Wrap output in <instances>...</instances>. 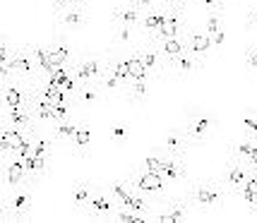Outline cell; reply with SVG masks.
Instances as JSON below:
<instances>
[{"label": "cell", "mask_w": 257, "mask_h": 223, "mask_svg": "<svg viewBox=\"0 0 257 223\" xmlns=\"http://www.w3.org/2000/svg\"><path fill=\"white\" fill-rule=\"evenodd\" d=\"M231 192L226 187L221 180H212V178H202V180H195L190 182V187L185 192V197L188 201L192 204V209L197 206V209H216V206H221L226 201Z\"/></svg>", "instance_id": "cell-1"}, {"label": "cell", "mask_w": 257, "mask_h": 223, "mask_svg": "<svg viewBox=\"0 0 257 223\" xmlns=\"http://www.w3.org/2000/svg\"><path fill=\"white\" fill-rule=\"evenodd\" d=\"M36 91V82H27L22 77H12L0 84V108H17V106H29L32 96Z\"/></svg>", "instance_id": "cell-2"}, {"label": "cell", "mask_w": 257, "mask_h": 223, "mask_svg": "<svg viewBox=\"0 0 257 223\" xmlns=\"http://www.w3.org/2000/svg\"><path fill=\"white\" fill-rule=\"evenodd\" d=\"M216 127V120L214 115H209L207 111H200V108H190L185 111V123H183V130L188 134L192 144H202L207 142V137L214 132Z\"/></svg>", "instance_id": "cell-3"}, {"label": "cell", "mask_w": 257, "mask_h": 223, "mask_svg": "<svg viewBox=\"0 0 257 223\" xmlns=\"http://www.w3.org/2000/svg\"><path fill=\"white\" fill-rule=\"evenodd\" d=\"M0 201L5 204L10 221H24V218H29V211H32V204H34L32 185L27 182V185H20V187H12Z\"/></svg>", "instance_id": "cell-4"}, {"label": "cell", "mask_w": 257, "mask_h": 223, "mask_svg": "<svg viewBox=\"0 0 257 223\" xmlns=\"http://www.w3.org/2000/svg\"><path fill=\"white\" fill-rule=\"evenodd\" d=\"M0 182H3L5 190L27 185L29 178H27V170H24V158H20L17 154L0 158ZM29 185H34V182H29Z\"/></svg>", "instance_id": "cell-5"}, {"label": "cell", "mask_w": 257, "mask_h": 223, "mask_svg": "<svg viewBox=\"0 0 257 223\" xmlns=\"http://www.w3.org/2000/svg\"><path fill=\"white\" fill-rule=\"evenodd\" d=\"M130 182H133V187L137 192H142V194H161V192L166 190V180L161 178L159 173H152V170H135L133 175H127Z\"/></svg>", "instance_id": "cell-6"}, {"label": "cell", "mask_w": 257, "mask_h": 223, "mask_svg": "<svg viewBox=\"0 0 257 223\" xmlns=\"http://www.w3.org/2000/svg\"><path fill=\"white\" fill-rule=\"evenodd\" d=\"M115 209H118V201L113 199V194L94 187V194H91V199L84 211H87V218L96 221V218H111Z\"/></svg>", "instance_id": "cell-7"}, {"label": "cell", "mask_w": 257, "mask_h": 223, "mask_svg": "<svg viewBox=\"0 0 257 223\" xmlns=\"http://www.w3.org/2000/svg\"><path fill=\"white\" fill-rule=\"evenodd\" d=\"M247 175H250V168H247V163L243 161V158H231L228 163H226L224 168V178H221V182H224L226 187H228V192L231 194H238V190L245 185Z\"/></svg>", "instance_id": "cell-8"}, {"label": "cell", "mask_w": 257, "mask_h": 223, "mask_svg": "<svg viewBox=\"0 0 257 223\" xmlns=\"http://www.w3.org/2000/svg\"><path fill=\"white\" fill-rule=\"evenodd\" d=\"M188 34V22H185V12H178V10H168V17H166V24L159 29V32L152 34V41L159 44L164 39H178V36H185Z\"/></svg>", "instance_id": "cell-9"}, {"label": "cell", "mask_w": 257, "mask_h": 223, "mask_svg": "<svg viewBox=\"0 0 257 223\" xmlns=\"http://www.w3.org/2000/svg\"><path fill=\"white\" fill-rule=\"evenodd\" d=\"M106 70V63L101 58H82V60H75L72 63V75L79 84H91L103 75Z\"/></svg>", "instance_id": "cell-10"}, {"label": "cell", "mask_w": 257, "mask_h": 223, "mask_svg": "<svg viewBox=\"0 0 257 223\" xmlns=\"http://www.w3.org/2000/svg\"><path fill=\"white\" fill-rule=\"evenodd\" d=\"M166 60H168V77H190V75L202 70V60L197 56L188 53V51H183V53L173 58H166Z\"/></svg>", "instance_id": "cell-11"}, {"label": "cell", "mask_w": 257, "mask_h": 223, "mask_svg": "<svg viewBox=\"0 0 257 223\" xmlns=\"http://www.w3.org/2000/svg\"><path fill=\"white\" fill-rule=\"evenodd\" d=\"M190 211H192V204L188 201V197H183V199H173V201H171L164 213L152 216V221H159V223H183V221H188V218H190Z\"/></svg>", "instance_id": "cell-12"}, {"label": "cell", "mask_w": 257, "mask_h": 223, "mask_svg": "<svg viewBox=\"0 0 257 223\" xmlns=\"http://www.w3.org/2000/svg\"><path fill=\"white\" fill-rule=\"evenodd\" d=\"M185 173H188V168H185L183 156H173V154H166V156H164V163H161V168H159V175L166 180L168 185L183 180L185 178Z\"/></svg>", "instance_id": "cell-13"}, {"label": "cell", "mask_w": 257, "mask_h": 223, "mask_svg": "<svg viewBox=\"0 0 257 223\" xmlns=\"http://www.w3.org/2000/svg\"><path fill=\"white\" fill-rule=\"evenodd\" d=\"M212 48H214V44H212V36L209 34H200V32L188 29V34H185V51L188 53L200 58V56H207Z\"/></svg>", "instance_id": "cell-14"}, {"label": "cell", "mask_w": 257, "mask_h": 223, "mask_svg": "<svg viewBox=\"0 0 257 223\" xmlns=\"http://www.w3.org/2000/svg\"><path fill=\"white\" fill-rule=\"evenodd\" d=\"M188 144H190V139H188V134H185L183 127H173V130H168V132L164 134V149H166V154L183 156Z\"/></svg>", "instance_id": "cell-15"}, {"label": "cell", "mask_w": 257, "mask_h": 223, "mask_svg": "<svg viewBox=\"0 0 257 223\" xmlns=\"http://www.w3.org/2000/svg\"><path fill=\"white\" fill-rule=\"evenodd\" d=\"M89 22L87 8H67V10H58V24L65 29H82Z\"/></svg>", "instance_id": "cell-16"}, {"label": "cell", "mask_w": 257, "mask_h": 223, "mask_svg": "<svg viewBox=\"0 0 257 223\" xmlns=\"http://www.w3.org/2000/svg\"><path fill=\"white\" fill-rule=\"evenodd\" d=\"M166 17H168V10L166 8H161V5H154V8H149V10H145V15H142V22H140V27L145 29L149 36L154 32H159L164 24H166Z\"/></svg>", "instance_id": "cell-17"}, {"label": "cell", "mask_w": 257, "mask_h": 223, "mask_svg": "<svg viewBox=\"0 0 257 223\" xmlns=\"http://www.w3.org/2000/svg\"><path fill=\"white\" fill-rule=\"evenodd\" d=\"M34 120H36V118H34L32 106H17V108H8V111H5V123L15 125V127H24V130H29Z\"/></svg>", "instance_id": "cell-18"}, {"label": "cell", "mask_w": 257, "mask_h": 223, "mask_svg": "<svg viewBox=\"0 0 257 223\" xmlns=\"http://www.w3.org/2000/svg\"><path fill=\"white\" fill-rule=\"evenodd\" d=\"M48 60H51V65L53 67L70 65L72 51H70V46H67V41L63 39V36H60V39H53V44L48 46Z\"/></svg>", "instance_id": "cell-19"}, {"label": "cell", "mask_w": 257, "mask_h": 223, "mask_svg": "<svg viewBox=\"0 0 257 223\" xmlns=\"http://www.w3.org/2000/svg\"><path fill=\"white\" fill-rule=\"evenodd\" d=\"M24 170H27V178H29V182L44 178L46 170H48V158L39 156V154H32V156L24 158Z\"/></svg>", "instance_id": "cell-20"}, {"label": "cell", "mask_w": 257, "mask_h": 223, "mask_svg": "<svg viewBox=\"0 0 257 223\" xmlns=\"http://www.w3.org/2000/svg\"><path fill=\"white\" fill-rule=\"evenodd\" d=\"M113 17L118 20V24H127V27H137L142 22V10H137L135 5L125 3V5H118L113 10Z\"/></svg>", "instance_id": "cell-21"}, {"label": "cell", "mask_w": 257, "mask_h": 223, "mask_svg": "<svg viewBox=\"0 0 257 223\" xmlns=\"http://www.w3.org/2000/svg\"><path fill=\"white\" fill-rule=\"evenodd\" d=\"M101 101V91H99V84L91 82V84H79L77 94H75V103L77 106H94Z\"/></svg>", "instance_id": "cell-22"}, {"label": "cell", "mask_w": 257, "mask_h": 223, "mask_svg": "<svg viewBox=\"0 0 257 223\" xmlns=\"http://www.w3.org/2000/svg\"><path fill=\"white\" fill-rule=\"evenodd\" d=\"M123 94L130 101H135V103H142V101L147 99V94H149V89H147V79H130V82H125Z\"/></svg>", "instance_id": "cell-23"}, {"label": "cell", "mask_w": 257, "mask_h": 223, "mask_svg": "<svg viewBox=\"0 0 257 223\" xmlns=\"http://www.w3.org/2000/svg\"><path fill=\"white\" fill-rule=\"evenodd\" d=\"M79 123H72L70 118L67 120H56V130H53V139L56 142H70L75 134L79 132Z\"/></svg>", "instance_id": "cell-24"}, {"label": "cell", "mask_w": 257, "mask_h": 223, "mask_svg": "<svg viewBox=\"0 0 257 223\" xmlns=\"http://www.w3.org/2000/svg\"><path fill=\"white\" fill-rule=\"evenodd\" d=\"M255 151H257V137H250V134L240 137V139L233 144V156L235 158H243V161H247V158L252 156Z\"/></svg>", "instance_id": "cell-25"}, {"label": "cell", "mask_w": 257, "mask_h": 223, "mask_svg": "<svg viewBox=\"0 0 257 223\" xmlns=\"http://www.w3.org/2000/svg\"><path fill=\"white\" fill-rule=\"evenodd\" d=\"M91 194H94L91 182H77V185L72 187V199H75L77 211H84V209H87V204H89V199H91Z\"/></svg>", "instance_id": "cell-26"}, {"label": "cell", "mask_w": 257, "mask_h": 223, "mask_svg": "<svg viewBox=\"0 0 257 223\" xmlns=\"http://www.w3.org/2000/svg\"><path fill=\"white\" fill-rule=\"evenodd\" d=\"M154 44V41H152ZM157 48L161 51V56L164 58H173L183 53L185 51V36H178V39H164V41H159Z\"/></svg>", "instance_id": "cell-27"}, {"label": "cell", "mask_w": 257, "mask_h": 223, "mask_svg": "<svg viewBox=\"0 0 257 223\" xmlns=\"http://www.w3.org/2000/svg\"><path fill=\"white\" fill-rule=\"evenodd\" d=\"M89 142H91V130L87 125H82L79 132L70 139V144H72V149H75L77 156H87V146H89Z\"/></svg>", "instance_id": "cell-28"}, {"label": "cell", "mask_w": 257, "mask_h": 223, "mask_svg": "<svg viewBox=\"0 0 257 223\" xmlns=\"http://www.w3.org/2000/svg\"><path fill=\"white\" fill-rule=\"evenodd\" d=\"M133 192H135V187H133V182H130V178H123V180L111 182V194H113V199L118 201V206H120V204L133 194Z\"/></svg>", "instance_id": "cell-29"}, {"label": "cell", "mask_w": 257, "mask_h": 223, "mask_svg": "<svg viewBox=\"0 0 257 223\" xmlns=\"http://www.w3.org/2000/svg\"><path fill=\"white\" fill-rule=\"evenodd\" d=\"M96 84H99L101 89H106V91H123V87H125V82H120V79L113 75V70L108 67V63H106V70H103V75L96 79Z\"/></svg>", "instance_id": "cell-30"}, {"label": "cell", "mask_w": 257, "mask_h": 223, "mask_svg": "<svg viewBox=\"0 0 257 223\" xmlns=\"http://www.w3.org/2000/svg\"><path fill=\"white\" fill-rule=\"evenodd\" d=\"M53 144H56V139H51V137H44V134H32V149L34 154H39V156H51V151H53Z\"/></svg>", "instance_id": "cell-31"}, {"label": "cell", "mask_w": 257, "mask_h": 223, "mask_svg": "<svg viewBox=\"0 0 257 223\" xmlns=\"http://www.w3.org/2000/svg\"><path fill=\"white\" fill-rule=\"evenodd\" d=\"M127 72H130V79H147L149 77V72L145 70V65H142V60H140L137 53H135L133 58H127Z\"/></svg>", "instance_id": "cell-32"}, {"label": "cell", "mask_w": 257, "mask_h": 223, "mask_svg": "<svg viewBox=\"0 0 257 223\" xmlns=\"http://www.w3.org/2000/svg\"><path fill=\"white\" fill-rule=\"evenodd\" d=\"M127 137H130V127H127L125 123H115L111 127V139L115 142V144H125Z\"/></svg>", "instance_id": "cell-33"}, {"label": "cell", "mask_w": 257, "mask_h": 223, "mask_svg": "<svg viewBox=\"0 0 257 223\" xmlns=\"http://www.w3.org/2000/svg\"><path fill=\"white\" fill-rule=\"evenodd\" d=\"M108 67H111L113 75L120 79V82H130V72H127V60H113V63H108Z\"/></svg>", "instance_id": "cell-34"}, {"label": "cell", "mask_w": 257, "mask_h": 223, "mask_svg": "<svg viewBox=\"0 0 257 223\" xmlns=\"http://www.w3.org/2000/svg\"><path fill=\"white\" fill-rule=\"evenodd\" d=\"M15 51H17V48H12L10 39H8V36H0V63H5L8 58H12Z\"/></svg>", "instance_id": "cell-35"}, {"label": "cell", "mask_w": 257, "mask_h": 223, "mask_svg": "<svg viewBox=\"0 0 257 223\" xmlns=\"http://www.w3.org/2000/svg\"><path fill=\"white\" fill-rule=\"evenodd\" d=\"M161 8H166V10H178V12H185L188 8V3L190 0H157Z\"/></svg>", "instance_id": "cell-36"}, {"label": "cell", "mask_w": 257, "mask_h": 223, "mask_svg": "<svg viewBox=\"0 0 257 223\" xmlns=\"http://www.w3.org/2000/svg\"><path fill=\"white\" fill-rule=\"evenodd\" d=\"M221 32V20H219V12H209L207 15V34L212 36V34Z\"/></svg>", "instance_id": "cell-37"}, {"label": "cell", "mask_w": 257, "mask_h": 223, "mask_svg": "<svg viewBox=\"0 0 257 223\" xmlns=\"http://www.w3.org/2000/svg\"><path fill=\"white\" fill-rule=\"evenodd\" d=\"M207 12H221L226 8V0H197Z\"/></svg>", "instance_id": "cell-38"}, {"label": "cell", "mask_w": 257, "mask_h": 223, "mask_svg": "<svg viewBox=\"0 0 257 223\" xmlns=\"http://www.w3.org/2000/svg\"><path fill=\"white\" fill-rule=\"evenodd\" d=\"M243 127H245V134H250V137H257V115L247 113L245 118H243Z\"/></svg>", "instance_id": "cell-39"}, {"label": "cell", "mask_w": 257, "mask_h": 223, "mask_svg": "<svg viewBox=\"0 0 257 223\" xmlns=\"http://www.w3.org/2000/svg\"><path fill=\"white\" fill-rule=\"evenodd\" d=\"M56 10H67V8H87V0H53Z\"/></svg>", "instance_id": "cell-40"}, {"label": "cell", "mask_w": 257, "mask_h": 223, "mask_svg": "<svg viewBox=\"0 0 257 223\" xmlns=\"http://www.w3.org/2000/svg\"><path fill=\"white\" fill-rule=\"evenodd\" d=\"M161 163H164V156H157V154H152V156H147L145 168H147V170H152V173H159Z\"/></svg>", "instance_id": "cell-41"}, {"label": "cell", "mask_w": 257, "mask_h": 223, "mask_svg": "<svg viewBox=\"0 0 257 223\" xmlns=\"http://www.w3.org/2000/svg\"><path fill=\"white\" fill-rule=\"evenodd\" d=\"M130 39H133V27L120 24V29H118V41H120V44H127Z\"/></svg>", "instance_id": "cell-42"}, {"label": "cell", "mask_w": 257, "mask_h": 223, "mask_svg": "<svg viewBox=\"0 0 257 223\" xmlns=\"http://www.w3.org/2000/svg\"><path fill=\"white\" fill-rule=\"evenodd\" d=\"M245 65L252 67V70H257V46H252V48L245 53Z\"/></svg>", "instance_id": "cell-43"}, {"label": "cell", "mask_w": 257, "mask_h": 223, "mask_svg": "<svg viewBox=\"0 0 257 223\" xmlns=\"http://www.w3.org/2000/svg\"><path fill=\"white\" fill-rule=\"evenodd\" d=\"M130 5H135L137 10H149V8H154L157 5V0H127Z\"/></svg>", "instance_id": "cell-44"}, {"label": "cell", "mask_w": 257, "mask_h": 223, "mask_svg": "<svg viewBox=\"0 0 257 223\" xmlns=\"http://www.w3.org/2000/svg\"><path fill=\"white\" fill-rule=\"evenodd\" d=\"M12 77H15V75L10 72V67L5 65V63H0V84H3V82H8V79H12Z\"/></svg>", "instance_id": "cell-45"}, {"label": "cell", "mask_w": 257, "mask_h": 223, "mask_svg": "<svg viewBox=\"0 0 257 223\" xmlns=\"http://www.w3.org/2000/svg\"><path fill=\"white\" fill-rule=\"evenodd\" d=\"M247 27H250V29H257V5L250 10V15H247Z\"/></svg>", "instance_id": "cell-46"}, {"label": "cell", "mask_w": 257, "mask_h": 223, "mask_svg": "<svg viewBox=\"0 0 257 223\" xmlns=\"http://www.w3.org/2000/svg\"><path fill=\"white\" fill-rule=\"evenodd\" d=\"M226 41V32L221 29V32H216V34H212V44L214 46H221Z\"/></svg>", "instance_id": "cell-47"}, {"label": "cell", "mask_w": 257, "mask_h": 223, "mask_svg": "<svg viewBox=\"0 0 257 223\" xmlns=\"http://www.w3.org/2000/svg\"><path fill=\"white\" fill-rule=\"evenodd\" d=\"M0 221H10V216H8V209H5V204L0 201Z\"/></svg>", "instance_id": "cell-48"}, {"label": "cell", "mask_w": 257, "mask_h": 223, "mask_svg": "<svg viewBox=\"0 0 257 223\" xmlns=\"http://www.w3.org/2000/svg\"><path fill=\"white\" fill-rule=\"evenodd\" d=\"M252 211H257V209H252ZM255 218H257V213H255Z\"/></svg>", "instance_id": "cell-49"}, {"label": "cell", "mask_w": 257, "mask_h": 223, "mask_svg": "<svg viewBox=\"0 0 257 223\" xmlns=\"http://www.w3.org/2000/svg\"><path fill=\"white\" fill-rule=\"evenodd\" d=\"M0 130H3V123H0Z\"/></svg>", "instance_id": "cell-50"}]
</instances>
